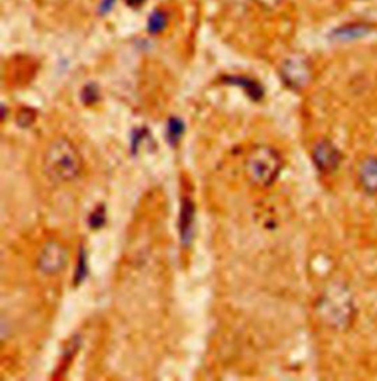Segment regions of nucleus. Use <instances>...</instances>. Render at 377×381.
Returning <instances> with one entry per match:
<instances>
[{
	"label": "nucleus",
	"mask_w": 377,
	"mask_h": 381,
	"mask_svg": "<svg viewBox=\"0 0 377 381\" xmlns=\"http://www.w3.org/2000/svg\"><path fill=\"white\" fill-rule=\"evenodd\" d=\"M283 161L279 152L268 146H256L246 159V174L252 184L270 187L279 177Z\"/></svg>",
	"instance_id": "obj_3"
},
{
	"label": "nucleus",
	"mask_w": 377,
	"mask_h": 381,
	"mask_svg": "<svg viewBox=\"0 0 377 381\" xmlns=\"http://www.w3.org/2000/svg\"><path fill=\"white\" fill-rule=\"evenodd\" d=\"M183 133H184V122H183L182 119L177 118V116L169 118L167 122V131H165L168 143L171 146H177L180 139H182Z\"/></svg>",
	"instance_id": "obj_11"
},
{
	"label": "nucleus",
	"mask_w": 377,
	"mask_h": 381,
	"mask_svg": "<svg viewBox=\"0 0 377 381\" xmlns=\"http://www.w3.org/2000/svg\"><path fill=\"white\" fill-rule=\"evenodd\" d=\"M43 168L47 177L57 183L75 180L83 168V157L68 139H56L43 155Z\"/></svg>",
	"instance_id": "obj_2"
},
{
	"label": "nucleus",
	"mask_w": 377,
	"mask_h": 381,
	"mask_svg": "<svg viewBox=\"0 0 377 381\" xmlns=\"http://www.w3.org/2000/svg\"><path fill=\"white\" fill-rule=\"evenodd\" d=\"M317 313L324 324L337 331L348 330L355 321L354 297L343 284L329 285L317 302Z\"/></svg>",
	"instance_id": "obj_1"
},
{
	"label": "nucleus",
	"mask_w": 377,
	"mask_h": 381,
	"mask_svg": "<svg viewBox=\"0 0 377 381\" xmlns=\"http://www.w3.org/2000/svg\"><path fill=\"white\" fill-rule=\"evenodd\" d=\"M311 157L322 174H332L342 162V153L329 139H320L312 144Z\"/></svg>",
	"instance_id": "obj_4"
},
{
	"label": "nucleus",
	"mask_w": 377,
	"mask_h": 381,
	"mask_svg": "<svg viewBox=\"0 0 377 381\" xmlns=\"http://www.w3.org/2000/svg\"><path fill=\"white\" fill-rule=\"evenodd\" d=\"M227 83H231V84H238L240 87H243L246 91H248V96L251 98L252 100H259L263 98L264 91H263V87L252 81L249 78H245V77H230V78H225Z\"/></svg>",
	"instance_id": "obj_10"
},
{
	"label": "nucleus",
	"mask_w": 377,
	"mask_h": 381,
	"mask_svg": "<svg viewBox=\"0 0 377 381\" xmlns=\"http://www.w3.org/2000/svg\"><path fill=\"white\" fill-rule=\"evenodd\" d=\"M193 226H195V205L190 198H183L182 211L179 216V231H180V239L184 246L190 244L192 241Z\"/></svg>",
	"instance_id": "obj_8"
},
{
	"label": "nucleus",
	"mask_w": 377,
	"mask_h": 381,
	"mask_svg": "<svg viewBox=\"0 0 377 381\" xmlns=\"http://www.w3.org/2000/svg\"><path fill=\"white\" fill-rule=\"evenodd\" d=\"M67 264H68V252L62 244L56 241L44 244L37 258V267L46 275H56L62 272Z\"/></svg>",
	"instance_id": "obj_5"
},
{
	"label": "nucleus",
	"mask_w": 377,
	"mask_h": 381,
	"mask_svg": "<svg viewBox=\"0 0 377 381\" xmlns=\"http://www.w3.org/2000/svg\"><path fill=\"white\" fill-rule=\"evenodd\" d=\"M106 223V212H105V206L103 205H99L96 206L93 212L89 215V227L92 230H99L102 227L105 226Z\"/></svg>",
	"instance_id": "obj_12"
},
{
	"label": "nucleus",
	"mask_w": 377,
	"mask_h": 381,
	"mask_svg": "<svg viewBox=\"0 0 377 381\" xmlns=\"http://www.w3.org/2000/svg\"><path fill=\"white\" fill-rule=\"evenodd\" d=\"M165 24H167V18H165L164 12H161V11H155L154 14L149 16L148 29H149V33L156 34V33H161L162 29L165 28Z\"/></svg>",
	"instance_id": "obj_13"
},
{
	"label": "nucleus",
	"mask_w": 377,
	"mask_h": 381,
	"mask_svg": "<svg viewBox=\"0 0 377 381\" xmlns=\"http://www.w3.org/2000/svg\"><path fill=\"white\" fill-rule=\"evenodd\" d=\"M34 119H36V113L33 112L31 109H24V111H21L19 115H18L16 124L21 128H27L34 122Z\"/></svg>",
	"instance_id": "obj_16"
},
{
	"label": "nucleus",
	"mask_w": 377,
	"mask_h": 381,
	"mask_svg": "<svg viewBox=\"0 0 377 381\" xmlns=\"http://www.w3.org/2000/svg\"><path fill=\"white\" fill-rule=\"evenodd\" d=\"M355 178L358 187L365 195H377V156H364L357 165Z\"/></svg>",
	"instance_id": "obj_7"
},
{
	"label": "nucleus",
	"mask_w": 377,
	"mask_h": 381,
	"mask_svg": "<svg viewBox=\"0 0 377 381\" xmlns=\"http://www.w3.org/2000/svg\"><path fill=\"white\" fill-rule=\"evenodd\" d=\"M87 274V265H85V255H84V249H80V255H78V262H77V269H75V284H80L85 278Z\"/></svg>",
	"instance_id": "obj_15"
},
{
	"label": "nucleus",
	"mask_w": 377,
	"mask_h": 381,
	"mask_svg": "<svg viewBox=\"0 0 377 381\" xmlns=\"http://www.w3.org/2000/svg\"><path fill=\"white\" fill-rule=\"evenodd\" d=\"M373 28L367 24H346V25L333 29L329 37L333 42L350 43L367 37Z\"/></svg>",
	"instance_id": "obj_9"
},
{
	"label": "nucleus",
	"mask_w": 377,
	"mask_h": 381,
	"mask_svg": "<svg viewBox=\"0 0 377 381\" xmlns=\"http://www.w3.org/2000/svg\"><path fill=\"white\" fill-rule=\"evenodd\" d=\"M143 3H144V0H127V5L131 8H139Z\"/></svg>",
	"instance_id": "obj_19"
},
{
	"label": "nucleus",
	"mask_w": 377,
	"mask_h": 381,
	"mask_svg": "<svg viewBox=\"0 0 377 381\" xmlns=\"http://www.w3.org/2000/svg\"><path fill=\"white\" fill-rule=\"evenodd\" d=\"M261 6H264L267 9H273L279 5L281 0H256Z\"/></svg>",
	"instance_id": "obj_18"
},
{
	"label": "nucleus",
	"mask_w": 377,
	"mask_h": 381,
	"mask_svg": "<svg viewBox=\"0 0 377 381\" xmlns=\"http://www.w3.org/2000/svg\"><path fill=\"white\" fill-rule=\"evenodd\" d=\"M113 3H115V0H103L102 5H100V9H99L100 15L108 14L111 11L112 6H113Z\"/></svg>",
	"instance_id": "obj_17"
},
{
	"label": "nucleus",
	"mask_w": 377,
	"mask_h": 381,
	"mask_svg": "<svg viewBox=\"0 0 377 381\" xmlns=\"http://www.w3.org/2000/svg\"><path fill=\"white\" fill-rule=\"evenodd\" d=\"M99 99V91L98 87L95 84H87L81 91V100L85 105H93L96 103Z\"/></svg>",
	"instance_id": "obj_14"
},
{
	"label": "nucleus",
	"mask_w": 377,
	"mask_h": 381,
	"mask_svg": "<svg viewBox=\"0 0 377 381\" xmlns=\"http://www.w3.org/2000/svg\"><path fill=\"white\" fill-rule=\"evenodd\" d=\"M281 77L284 83L295 90L304 88L311 80V68L308 60L301 55H292L284 59L281 65Z\"/></svg>",
	"instance_id": "obj_6"
}]
</instances>
